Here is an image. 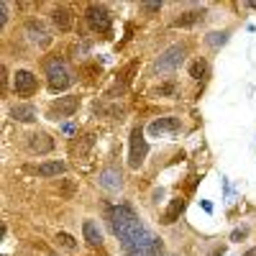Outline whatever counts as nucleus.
<instances>
[{
	"label": "nucleus",
	"instance_id": "1",
	"mask_svg": "<svg viewBox=\"0 0 256 256\" xmlns=\"http://www.w3.org/2000/svg\"><path fill=\"white\" fill-rule=\"evenodd\" d=\"M108 218H110V228L118 238L128 236L131 230H136L141 226V218L134 212V208H128V205H113L108 210Z\"/></svg>",
	"mask_w": 256,
	"mask_h": 256
},
{
	"label": "nucleus",
	"instance_id": "2",
	"mask_svg": "<svg viewBox=\"0 0 256 256\" xmlns=\"http://www.w3.org/2000/svg\"><path fill=\"white\" fill-rule=\"evenodd\" d=\"M46 77H49V88H52L54 92L67 90L70 84L74 82V74H72V70L67 67V62H64V59H52V62H46Z\"/></svg>",
	"mask_w": 256,
	"mask_h": 256
},
{
	"label": "nucleus",
	"instance_id": "3",
	"mask_svg": "<svg viewBox=\"0 0 256 256\" xmlns=\"http://www.w3.org/2000/svg\"><path fill=\"white\" fill-rule=\"evenodd\" d=\"M182 62H184V46L174 44V46H169L159 54V59L154 62V72L156 74H169V72L180 70Z\"/></svg>",
	"mask_w": 256,
	"mask_h": 256
},
{
	"label": "nucleus",
	"instance_id": "4",
	"mask_svg": "<svg viewBox=\"0 0 256 256\" xmlns=\"http://www.w3.org/2000/svg\"><path fill=\"white\" fill-rule=\"evenodd\" d=\"M146 154H148V144L144 138V131H141V128H134V131H131V141H128V166L138 169L144 164Z\"/></svg>",
	"mask_w": 256,
	"mask_h": 256
},
{
	"label": "nucleus",
	"instance_id": "5",
	"mask_svg": "<svg viewBox=\"0 0 256 256\" xmlns=\"http://www.w3.org/2000/svg\"><path fill=\"white\" fill-rule=\"evenodd\" d=\"M84 18H88V24L92 31L98 34H110V26H113V16L108 8L102 6H90L88 10H84Z\"/></svg>",
	"mask_w": 256,
	"mask_h": 256
},
{
	"label": "nucleus",
	"instance_id": "6",
	"mask_svg": "<svg viewBox=\"0 0 256 256\" xmlns=\"http://www.w3.org/2000/svg\"><path fill=\"white\" fill-rule=\"evenodd\" d=\"M36 88H38V82H36V74H34V72L18 70V72L13 74V92H16V95L28 98V95L36 92Z\"/></svg>",
	"mask_w": 256,
	"mask_h": 256
},
{
	"label": "nucleus",
	"instance_id": "7",
	"mask_svg": "<svg viewBox=\"0 0 256 256\" xmlns=\"http://www.w3.org/2000/svg\"><path fill=\"white\" fill-rule=\"evenodd\" d=\"M77 108H80V100L77 98H72V95H67V98H56L54 102H52V108H49V116L56 120V118H70L72 113H77Z\"/></svg>",
	"mask_w": 256,
	"mask_h": 256
},
{
	"label": "nucleus",
	"instance_id": "8",
	"mask_svg": "<svg viewBox=\"0 0 256 256\" xmlns=\"http://www.w3.org/2000/svg\"><path fill=\"white\" fill-rule=\"evenodd\" d=\"M180 128H182V120H180L177 116H166V118H156V120H152L146 131L152 134V136H162V134H177Z\"/></svg>",
	"mask_w": 256,
	"mask_h": 256
},
{
	"label": "nucleus",
	"instance_id": "9",
	"mask_svg": "<svg viewBox=\"0 0 256 256\" xmlns=\"http://www.w3.org/2000/svg\"><path fill=\"white\" fill-rule=\"evenodd\" d=\"M26 146H28V152H34V154H49L54 148V138L46 136V134H31Z\"/></svg>",
	"mask_w": 256,
	"mask_h": 256
},
{
	"label": "nucleus",
	"instance_id": "10",
	"mask_svg": "<svg viewBox=\"0 0 256 256\" xmlns=\"http://www.w3.org/2000/svg\"><path fill=\"white\" fill-rule=\"evenodd\" d=\"M98 184L102 190H120L123 187V177L116 166H108V169H102V172L98 174Z\"/></svg>",
	"mask_w": 256,
	"mask_h": 256
},
{
	"label": "nucleus",
	"instance_id": "11",
	"mask_svg": "<svg viewBox=\"0 0 256 256\" xmlns=\"http://www.w3.org/2000/svg\"><path fill=\"white\" fill-rule=\"evenodd\" d=\"M26 34H28V38L34 41V44H38V46H49L52 44V36L46 34V28L38 24V20H28L26 24Z\"/></svg>",
	"mask_w": 256,
	"mask_h": 256
},
{
	"label": "nucleus",
	"instance_id": "12",
	"mask_svg": "<svg viewBox=\"0 0 256 256\" xmlns=\"http://www.w3.org/2000/svg\"><path fill=\"white\" fill-rule=\"evenodd\" d=\"M10 118L18 120V123H34L36 120V108L28 102H16L10 108Z\"/></svg>",
	"mask_w": 256,
	"mask_h": 256
},
{
	"label": "nucleus",
	"instance_id": "13",
	"mask_svg": "<svg viewBox=\"0 0 256 256\" xmlns=\"http://www.w3.org/2000/svg\"><path fill=\"white\" fill-rule=\"evenodd\" d=\"M31 172H36L38 177H56V174L67 172V164L54 159V162H44V164H38V166H31Z\"/></svg>",
	"mask_w": 256,
	"mask_h": 256
},
{
	"label": "nucleus",
	"instance_id": "14",
	"mask_svg": "<svg viewBox=\"0 0 256 256\" xmlns=\"http://www.w3.org/2000/svg\"><path fill=\"white\" fill-rule=\"evenodd\" d=\"M82 236H84V241H88L90 246H100L102 244V233H100V228L92 220H84L82 223Z\"/></svg>",
	"mask_w": 256,
	"mask_h": 256
},
{
	"label": "nucleus",
	"instance_id": "15",
	"mask_svg": "<svg viewBox=\"0 0 256 256\" xmlns=\"http://www.w3.org/2000/svg\"><path fill=\"white\" fill-rule=\"evenodd\" d=\"M52 20L56 24L59 31H70L72 28V13L67 8H54L52 10Z\"/></svg>",
	"mask_w": 256,
	"mask_h": 256
},
{
	"label": "nucleus",
	"instance_id": "16",
	"mask_svg": "<svg viewBox=\"0 0 256 256\" xmlns=\"http://www.w3.org/2000/svg\"><path fill=\"white\" fill-rule=\"evenodd\" d=\"M202 16H205V10H190V13H182L180 18H174L172 20V26H192V24H198V20H202Z\"/></svg>",
	"mask_w": 256,
	"mask_h": 256
},
{
	"label": "nucleus",
	"instance_id": "17",
	"mask_svg": "<svg viewBox=\"0 0 256 256\" xmlns=\"http://www.w3.org/2000/svg\"><path fill=\"white\" fill-rule=\"evenodd\" d=\"M182 210H184V200H182V198H174L172 205H169V210L164 212V223H174V218L180 216Z\"/></svg>",
	"mask_w": 256,
	"mask_h": 256
},
{
	"label": "nucleus",
	"instance_id": "18",
	"mask_svg": "<svg viewBox=\"0 0 256 256\" xmlns=\"http://www.w3.org/2000/svg\"><path fill=\"white\" fill-rule=\"evenodd\" d=\"M228 36H230V31H212V34H208L205 36V41L212 46V49H218V46H223V44H228Z\"/></svg>",
	"mask_w": 256,
	"mask_h": 256
},
{
	"label": "nucleus",
	"instance_id": "19",
	"mask_svg": "<svg viewBox=\"0 0 256 256\" xmlns=\"http://www.w3.org/2000/svg\"><path fill=\"white\" fill-rule=\"evenodd\" d=\"M56 244H59L64 251H74V248H77V241L70 236V233H56Z\"/></svg>",
	"mask_w": 256,
	"mask_h": 256
},
{
	"label": "nucleus",
	"instance_id": "20",
	"mask_svg": "<svg viewBox=\"0 0 256 256\" xmlns=\"http://www.w3.org/2000/svg\"><path fill=\"white\" fill-rule=\"evenodd\" d=\"M190 74L195 77V80H200V77L205 74V64H202V62H192V64H190Z\"/></svg>",
	"mask_w": 256,
	"mask_h": 256
},
{
	"label": "nucleus",
	"instance_id": "21",
	"mask_svg": "<svg viewBox=\"0 0 256 256\" xmlns=\"http://www.w3.org/2000/svg\"><path fill=\"white\" fill-rule=\"evenodd\" d=\"M246 233H248V228H236V230L230 233V241H241V238L246 236Z\"/></svg>",
	"mask_w": 256,
	"mask_h": 256
},
{
	"label": "nucleus",
	"instance_id": "22",
	"mask_svg": "<svg viewBox=\"0 0 256 256\" xmlns=\"http://www.w3.org/2000/svg\"><path fill=\"white\" fill-rule=\"evenodd\" d=\"M174 92H177L174 84H164V88H159V90H156V95H174Z\"/></svg>",
	"mask_w": 256,
	"mask_h": 256
},
{
	"label": "nucleus",
	"instance_id": "23",
	"mask_svg": "<svg viewBox=\"0 0 256 256\" xmlns=\"http://www.w3.org/2000/svg\"><path fill=\"white\" fill-rule=\"evenodd\" d=\"M141 8H144V10H146V13H156V10H159V8H162V3H144V6H141Z\"/></svg>",
	"mask_w": 256,
	"mask_h": 256
},
{
	"label": "nucleus",
	"instance_id": "24",
	"mask_svg": "<svg viewBox=\"0 0 256 256\" xmlns=\"http://www.w3.org/2000/svg\"><path fill=\"white\" fill-rule=\"evenodd\" d=\"M0 10H3V16H0V24H6V20H8V3H0Z\"/></svg>",
	"mask_w": 256,
	"mask_h": 256
},
{
	"label": "nucleus",
	"instance_id": "25",
	"mask_svg": "<svg viewBox=\"0 0 256 256\" xmlns=\"http://www.w3.org/2000/svg\"><path fill=\"white\" fill-rule=\"evenodd\" d=\"M62 131H64V134H70V136H72V134L77 131V128H74V123H64V126H62Z\"/></svg>",
	"mask_w": 256,
	"mask_h": 256
},
{
	"label": "nucleus",
	"instance_id": "26",
	"mask_svg": "<svg viewBox=\"0 0 256 256\" xmlns=\"http://www.w3.org/2000/svg\"><path fill=\"white\" fill-rule=\"evenodd\" d=\"M200 205H202V208H205V212H212V205H210V202H208V200H200Z\"/></svg>",
	"mask_w": 256,
	"mask_h": 256
},
{
	"label": "nucleus",
	"instance_id": "27",
	"mask_svg": "<svg viewBox=\"0 0 256 256\" xmlns=\"http://www.w3.org/2000/svg\"><path fill=\"white\" fill-rule=\"evenodd\" d=\"M244 256H256V246H251V248H248V251H246Z\"/></svg>",
	"mask_w": 256,
	"mask_h": 256
},
{
	"label": "nucleus",
	"instance_id": "28",
	"mask_svg": "<svg viewBox=\"0 0 256 256\" xmlns=\"http://www.w3.org/2000/svg\"><path fill=\"white\" fill-rule=\"evenodd\" d=\"M248 6H251V8H254V10H256V3H248Z\"/></svg>",
	"mask_w": 256,
	"mask_h": 256
}]
</instances>
